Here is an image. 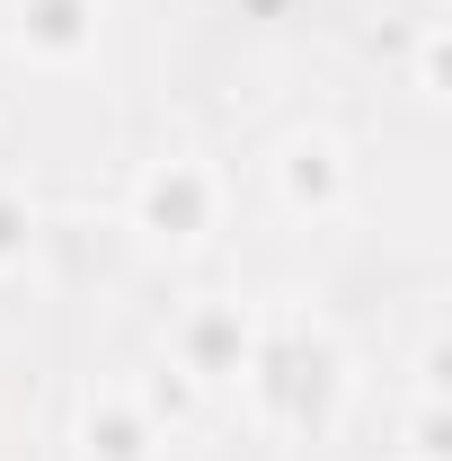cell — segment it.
Returning <instances> with one entry per match:
<instances>
[{"label":"cell","instance_id":"obj_2","mask_svg":"<svg viewBox=\"0 0 452 461\" xmlns=\"http://www.w3.org/2000/svg\"><path fill=\"white\" fill-rule=\"evenodd\" d=\"M18 36L45 54H80L89 45V0H18Z\"/></svg>","mask_w":452,"mask_h":461},{"label":"cell","instance_id":"obj_1","mask_svg":"<svg viewBox=\"0 0 452 461\" xmlns=\"http://www.w3.org/2000/svg\"><path fill=\"white\" fill-rule=\"evenodd\" d=\"M142 222L160 230V240H195V222H204V177L195 169H169L142 186Z\"/></svg>","mask_w":452,"mask_h":461}]
</instances>
